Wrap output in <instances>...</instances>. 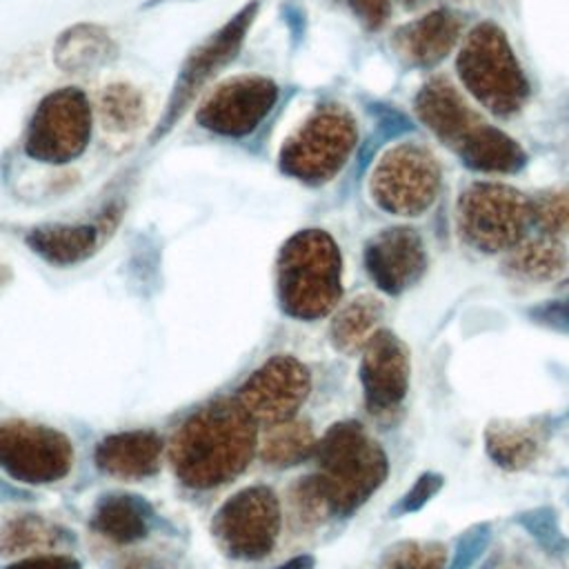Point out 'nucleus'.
<instances>
[{"instance_id": "1a4fd4ad", "label": "nucleus", "mask_w": 569, "mask_h": 569, "mask_svg": "<svg viewBox=\"0 0 569 569\" xmlns=\"http://www.w3.org/2000/svg\"><path fill=\"white\" fill-rule=\"evenodd\" d=\"M71 440L40 422L4 420L0 422V469L24 485H51L71 471Z\"/></svg>"}, {"instance_id": "f704fd0d", "label": "nucleus", "mask_w": 569, "mask_h": 569, "mask_svg": "<svg viewBox=\"0 0 569 569\" xmlns=\"http://www.w3.org/2000/svg\"><path fill=\"white\" fill-rule=\"evenodd\" d=\"M529 318H531V322H536L549 331L569 336V298L549 300L538 307H531Z\"/></svg>"}, {"instance_id": "393cba45", "label": "nucleus", "mask_w": 569, "mask_h": 569, "mask_svg": "<svg viewBox=\"0 0 569 569\" xmlns=\"http://www.w3.org/2000/svg\"><path fill=\"white\" fill-rule=\"evenodd\" d=\"M382 302L373 296H358L349 300L345 307H340L329 327L333 349L347 356L362 351L369 338L378 331L376 327L382 320Z\"/></svg>"}, {"instance_id": "7ed1b4c3", "label": "nucleus", "mask_w": 569, "mask_h": 569, "mask_svg": "<svg viewBox=\"0 0 569 569\" xmlns=\"http://www.w3.org/2000/svg\"><path fill=\"white\" fill-rule=\"evenodd\" d=\"M313 458L333 516L360 509L389 473L385 449L356 420L331 425L316 442Z\"/></svg>"}, {"instance_id": "6ab92c4d", "label": "nucleus", "mask_w": 569, "mask_h": 569, "mask_svg": "<svg viewBox=\"0 0 569 569\" xmlns=\"http://www.w3.org/2000/svg\"><path fill=\"white\" fill-rule=\"evenodd\" d=\"M549 433L547 418L493 420L485 429V449L498 467L522 471L542 456Z\"/></svg>"}, {"instance_id": "b1692460", "label": "nucleus", "mask_w": 569, "mask_h": 569, "mask_svg": "<svg viewBox=\"0 0 569 569\" xmlns=\"http://www.w3.org/2000/svg\"><path fill=\"white\" fill-rule=\"evenodd\" d=\"M316 436L307 420H284L269 425L258 440V456L264 465L287 469L305 462L316 451Z\"/></svg>"}, {"instance_id": "f257e3e1", "label": "nucleus", "mask_w": 569, "mask_h": 569, "mask_svg": "<svg viewBox=\"0 0 569 569\" xmlns=\"http://www.w3.org/2000/svg\"><path fill=\"white\" fill-rule=\"evenodd\" d=\"M258 449V422L238 398H216L196 409L169 442V462L191 489H213L238 478Z\"/></svg>"}, {"instance_id": "7c9ffc66", "label": "nucleus", "mask_w": 569, "mask_h": 569, "mask_svg": "<svg viewBox=\"0 0 569 569\" xmlns=\"http://www.w3.org/2000/svg\"><path fill=\"white\" fill-rule=\"evenodd\" d=\"M547 553L551 556H565L569 551V538L565 536L560 527V518L553 507H533L527 511H520L513 518Z\"/></svg>"}, {"instance_id": "2f4dec72", "label": "nucleus", "mask_w": 569, "mask_h": 569, "mask_svg": "<svg viewBox=\"0 0 569 569\" xmlns=\"http://www.w3.org/2000/svg\"><path fill=\"white\" fill-rule=\"evenodd\" d=\"M531 224L542 233L558 238L569 233V189H556L538 193L529 200Z\"/></svg>"}, {"instance_id": "f3484780", "label": "nucleus", "mask_w": 569, "mask_h": 569, "mask_svg": "<svg viewBox=\"0 0 569 569\" xmlns=\"http://www.w3.org/2000/svg\"><path fill=\"white\" fill-rule=\"evenodd\" d=\"M164 442L151 429H129L102 438L96 445L93 462L100 471L122 478L138 480L153 476L160 469Z\"/></svg>"}, {"instance_id": "5701e85b", "label": "nucleus", "mask_w": 569, "mask_h": 569, "mask_svg": "<svg viewBox=\"0 0 569 569\" xmlns=\"http://www.w3.org/2000/svg\"><path fill=\"white\" fill-rule=\"evenodd\" d=\"M71 533L38 513H20L0 525V556L47 553L71 545Z\"/></svg>"}, {"instance_id": "2eb2a0df", "label": "nucleus", "mask_w": 569, "mask_h": 569, "mask_svg": "<svg viewBox=\"0 0 569 569\" xmlns=\"http://www.w3.org/2000/svg\"><path fill=\"white\" fill-rule=\"evenodd\" d=\"M365 267L380 291L398 296L413 287L427 269L422 238L409 227L382 229L365 244Z\"/></svg>"}, {"instance_id": "cd10ccee", "label": "nucleus", "mask_w": 569, "mask_h": 569, "mask_svg": "<svg viewBox=\"0 0 569 569\" xmlns=\"http://www.w3.org/2000/svg\"><path fill=\"white\" fill-rule=\"evenodd\" d=\"M144 116L142 96L129 84H111L100 96V118L109 131H131Z\"/></svg>"}, {"instance_id": "ea45409f", "label": "nucleus", "mask_w": 569, "mask_h": 569, "mask_svg": "<svg viewBox=\"0 0 569 569\" xmlns=\"http://www.w3.org/2000/svg\"><path fill=\"white\" fill-rule=\"evenodd\" d=\"M420 2H425V0H402V4H405V7H418Z\"/></svg>"}, {"instance_id": "e433bc0d", "label": "nucleus", "mask_w": 569, "mask_h": 569, "mask_svg": "<svg viewBox=\"0 0 569 569\" xmlns=\"http://www.w3.org/2000/svg\"><path fill=\"white\" fill-rule=\"evenodd\" d=\"M7 569H82L80 562L67 553H36L11 562Z\"/></svg>"}, {"instance_id": "bb28decb", "label": "nucleus", "mask_w": 569, "mask_h": 569, "mask_svg": "<svg viewBox=\"0 0 569 569\" xmlns=\"http://www.w3.org/2000/svg\"><path fill=\"white\" fill-rule=\"evenodd\" d=\"M507 271L529 280H549L565 267V249L551 236H538L522 244H516L505 262Z\"/></svg>"}, {"instance_id": "72a5a7b5", "label": "nucleus", "mask_w": 569, "mask_h": 569, "mask_svg": "<svg viewBox=\"0 0 569 569\" xmlns=\"http://www.w3.org/2000/svg\"><path fill=\"white\" fill-rule=\"evenodd\" d=\"M442 487H445V478H442L440 473H436V471L422 473V476L413 482V487L398 500V505L393 507V516L420 511Z\"/></svg>"}, {"instance_id": "6e6552de", "label": "nucleus", "mask_w": 569, "mask_h": 569, "mask_svg": "<svg viewBox=\"0 0 569 569\" xmlns=\"http://www.w3.org/2000/svg\"><path fill=\"white\" fill-rule=\"evenodd\" d=\"M258 9H260V2L251 0L227 24L216 29L207 40H202L184 58L178 71V78L173 82V91L153 131V140L171 131L173 124L182 118V113L191 107V102L202 93V89L238 56L247 38V31L258 16Z\"/></svg>"}, {"instance_id": "39448f33", "label": "nucleus", "mask_w": 569, "mask_h": 569, "mask_svg": "<svg viewBox=\"0 0 569 569\" xmlns=\"http://www.w3.org/2000/svg\"><path fill=\"white\" fill-rule=\"evenodd\" d=\"M356 147L353 118L336 107H320L309 120L284 142L280 151V169L309 184L331 180Z\"/></svg>"}, {"instance_id": "a878e982", "label": "nucleus", "mask_w": 569, "mask_h": 569, "mask_svg": "<svg viewBox=\"0 0 569 569\" xmlns=\"http://www.w3.org/2000/svg\"><path fill=\"white\" fill-rule=\"evenodd\" d=\"M56 64L67 71H87L113 56L111 38L93 24H80L56 42Z\"/></svg>"}, {"instance_id": "aec40b11", "label": "nucleus", "mask_w": 569, "mask_h": 569, "mask_svg": "<svg viewBox=\"0 0 569 569\" xmlns=\"http://www.w3.org/2000/svg\"><path fill=\"white\" fill-rule=\"evenodd\" d=\"M113 227V211L100 224H42L27 233V244L56 267H73L98 251L102 233Z\"/></svg>"}, {"instance_id": "20e7f679", "label": "nucleus", "mask_w": 569, "mask_h": 569, "mask_svg": "<svg viewBox=\"0 0 569 569\" xmlns=\"http://www.w3.org/2000/svg\"><path fill=\"white\" fill-rule=\"evenodd\" d=\"M458 73L469 93L496 116L516 113L527 96L529 82L500 27L478 24L458 56Z\"/></svg>"}, {"instance_id": "9d476101", "label": "nucleus", "mask_w": 569, "mask_h": 569, "mask_svg": "<svg viewBox=\"0 0 569 569\" xmlns=\"http://www.w3.org/2000/svg\"><path fill=\"white\" fill-rule=\"evenodd\" d=\"M438 187V162L420 144L405 142L389 149L371 173V198L396 216H420L433 204Z\"/></svg>"}, {"instance_id": "473e14b6", "label": "nucleus", "mask_w": 569, "mask_h": 569, "mask_svg": "<svg viewBox=\"0 0 569 569\" xmlns=\"http://www.w3.org/2000/svg\"><path fill=\"white\" fill-rule=\"evenodd\" d=\"M491 536H493V531H491L489 522H478V525L469 527L458 538L453 558H451L449 567H445V569H471L476 565V560L487 551Z\"/></svg>"}, {"instance_id": "c85d7f7f", "label": "nucleus", "mask_w": 569, "mask_h": 569, "mask_svg": "<svg viewBox=\"0 0 569 569\" xmlns=\"http://www.w3.org/2000/svg\"><path fill=\"white\" fill-rule=\"evenodd\" d=\"M289 509L291 518L300 529H313L322 525L331 513L327 493L318 476H305L289 489Z\"/></svg>"}, {"instance_id": "4c0bfd02", "label": "nucleus", "mask_w": 569, "mask_h": 569, "mask_svg": "<svg viewBox=\"0 0 569 569\" xmlns=\"http://www.w3.org/2000/svg\"><path fill=\"white\" fill-rule=\"evenodd\" d=\"M313 567H316V558L302 553V556H296V558L282 562V565L276 567V569H313Z\"/></svg>"}, {"instance_id": "ddd939ff", "label": "nucleus", "mask_w": 569, "mask_h": 569, "mask_svg": "<svg viewBox=\"0 0 569 569\" xmlns=\"http://www.w3.org/2000/svg\"><path fill=\"white\" fill-rule=\"evenodd\" d=\"M278 84L262 76H240L218 87L198 109L200 127L227 136H249L273 109Z\"/></svg>"}, {"instance_id": "4be33fe9", "label": "nucleus", "mask_w": 569, "mask_h": 569, "mask_svg": "<svg viewBox=\"0 0 569 569\" xmlns=\"http://www.w3.org/2000/svg\"><path fill=\"white\" fill-rule=\"evenodd\" d=\"M458 156L469 169L485 173H516L527 162L522 147L511 136L487 122L471 133Z\"/></svg>"}, {"instance_id": "f03ea898", "label": "nucleus", "mask_w": 569, "mask_h": 569, "mask_svg": "<svg viewBox=\"0 0 569 569\" xmlns=\"http://www.w3.org/2000/svg\"><path fill=\"white\" fill-rule=\"evenodd\" d=\"M276 289L282 311L298 320L327 316L342 293V258L322 229L291 236L276 262Z\"/></svg>"}, {"instance_id": "412c9836", "label": "nucleus", "mask_w": 569, "mask_h": 569, "mask_svg": "<svg viewBox=\"0 0 569 569\" xmlns=\"http://www.w3.org/2000/svg\"><path fill=\"white\" fill-rule=\"evenodd\" d=\"M153 509L133 493H107L91 513V529L118 545H131L147 538Z\"/></svg>"}, {"instance_id": "0eeeda50", "label": "nucleus", "mask_w": 569, "mask_h": 569, "mask_svg": "<svg viewBox=\"0 0 569 569\" xmlns=\"http://www.w3.org/2000/svg\"><path fill=\"white\" fill-rule=\"evenodd\" d=\"M280 502L271 487L249 485L227 498L211 520L218 549L233 560L269 556L280 533Z\"/></svg>"}, {"instance_id": "58836bf2", "label": "nucleus", "mask_w": 569, "mask_h": 569, "mask_svg": "<svg viewBox=\"0 0 569 569\" xmlns=\"http://www.w3.org/2000/svg\"><path fill=\"white\" fill-rule=\"evenodd\" d=\"M9 278H11V271L4 264H0V289L9 282Z\"/></svg>"}, {"instance_id": "9b49d317", "label": "nucleus", "mask_w": 569, "mask_h": 569, "mask_svg": "<svg viewBox=\"0 0 569 569\" xmlns=\"http://www.w3.org/2000/svg\"><path fill=\"white\" fill-rule=\"evenodd\" d=\"M89 136L91 107L82 91L67 87L38 104L24 136V151L40 162L62 164L84 151Z\"/></svg>"}, {"instance_id": "a211bd4d", "label": "nucleus", "mask_w": 569, "mask_h": 569, "mask_svg": "<svg viewBox=\"0 0 569 569\" xmlns=\"http://www.w3.org/2000/svg\"><path fill=\"white\" fill-rule=\"evenodd\" d=\"M460 18L449 9H436L409 24H402L391 44L411 67L438 64L460 38Z\"/></svg>"}, {"instance_id": "c756f323", "label": "nucleus", "mask_w": 569, "mask_h": 569, "mask_svg": "<svg viewBox=\"0 0 569 569\" xmlns=\"http://www.w3.org/2000/svg\"><path fill=\"white\" fill-rule=\"evenodd\" d=\"M445 551L436 540H400L382 553L378 569H445Z\"/></svg>"}, {"instance_id": "dca6fc26", "label": "nucleus", "mask_w": 569, "mask_h": 569, "mask_svg": "<svg viewBox=\"0 0 569 569\" xmlns=\"http://www.w3.org/2000/svg\"><path fill=\"white\" fill-rule=\"evenodd\" d=\"M416 113L420 122L427 124L433 136L456 153L482 124L480 116L445 78H433L420 89L416 96Z\"/></svg>"}, {"instance_id": "f8f14e48", "label": "nucleus", "mask_w": 569, "mask_h": 569, "mask_svg": "<svg viewBox=\"0 0 569 569\" xmlns=\"http://www.w3.org/2000/svg\"><path fill=\"white\" fill-rule=\"evenodd\" d=\"M311 391L309 369L289 353L264 360L238 389L240 405L256 422L278 425L296 418Z\"/></svg>"}, {"instance_id": "4468645a", "label": "nucleus", "mask_w": 569, "mask_h": 569, "mask_svg": "<svg viewBox=\"0 0 569 569\" xmlns=\"http://www.w3.org/2000/svg\"><path fill=\"white\" fill-rule=\"evenodd\" d=\"M409 349L389 329H378L362 349L360 385L369 413L398 411L409 391Z\"/></svg>"}, {"instance_id": "c9c22d12", "label": "nucleus", "mask_w": 569, "mask_h": 569, "mask_svg": "<svg viewBox=\"0 0 569 569\" xmlns=\"http://www.w3.org/2000/svg\"><path fill=\"white\" fill-rule=\"evenodd\" d=\"M345 2L351 13L367 27V29H380L391 9V0H340Z\"/></svg>"}, {"instance_id": "423d86ee", "label": "nucleus", "mask_w": 569, "mask_h": 569, "mask_svg": "<svg viewBox=\"0 0 569 569\" xmlns=\"http://www.w3.org/2000/svg\"><path fill=\"white\" fill-rule=\"evenodd\" d=\"M456 213L460 236L487 253L511 251L531 224L529 198L496 182H476L465 189Z\"/></svg>"}]
</instances>
